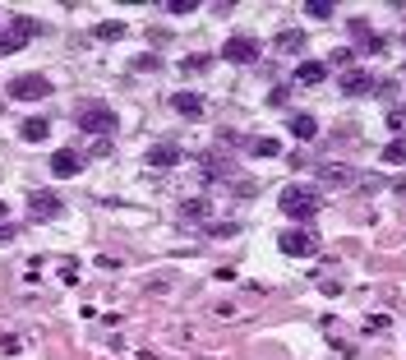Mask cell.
Here are the masks:
<instances>
[{"label": "cell", "mask_w": 406, "mask_h": 360, "mask_svg": "<svg viewBox=\"0 0 406 360\" xmlns=\"http://www.w3.org/2000/svg\"><path fill=\"white\" fill-rule=\"evenodd\" d=\"M277 250L291 259H309L318 250V236H309L305 227H286V231H277Z\"/></svg>", "instance_id": "obj_3"}, {"label": "cell", "mask_w": 406, "mask_h": 360, "mask_svg": "<svg viewBox=\"0 0 406 360\" xmlns=\"http://www.w3.org/2000/svg\"><path fill=\"white\" fill-rule=\"evenodd\" d=\"M245 148L254 153V158H277V153H282V143H277V139H249Z\"/></svg>", "instance_id": "obj_19"}, {"label": "cell", "mask_w": 406, "mask_h": 360, "mask_svg": "<svg viewBox=\"0 0 406 360\" xmlns=\"http://www.w3.org/2000/svg\"><path fill=\"white\" fill-rule=\"evenodd\" d=\"M14 236H19V231L9 227V222H0V245H9V240H14Z\"/></svg>", "instance_id": "obj_28"}, {"label": "cell", "mask_w": 406, "mask_h": 360, "mask_svg": "<svg viewBox=\"0 0 406 360\" xmlns=\"http://www.w3.org/2000/svg\"><path fill=\"white\" fill-rule=\"evenodd\" d=\"M171 111H176V115H203V97L189 93V88H180V93H171Z\"/></svg>", "instance_id": "obj_14"}, {"label": "cell", "mask_w": 406, "mask_h": 360, "mask_svg": "<svg viewBox=\"0 0 406 360\" xmlns=\"http://www.w3.org/2000/svg\"><path fill=\"white\" fill-rule=\"evenodd\" d=\"M305 14H314L318 24H323V19H333V5H328V0H309V5H305Z\"/></svg>", "instance_id": "obj_23"}, {"label": "cell", "mask_w": 406, "mask_h": 360, "mask_svg": "<svg viewBox=\"0 0 406 360\" xmlns=\"http://www.w3.org/2000/svg\"><path fill=\"white\" fill-rule=\"evenodd\" d=\"M83 171V158L74 148H56V158H51V176H61V180H70V176H79Z\"/></svg>", "instance_id": "obj_9"}, {"label": "cell", "mask_w": 406, "mask_h": 360, "mask_svg": "<svg viewBox=\"0 0 406 360\" xmlns=\"http://www.w3.org/2000/svg\"><path fill=\"white\" fill-rule=\"evenodd\" d=\"M125 33H130V28H125L120 19H106V24H98V28H93V37H98V42H120Z\"/></svg>", "instance_id": "obj_18"}, {"label": "cell", "mask_w": 406, "mask_h": 360, "mask_svg": "<svg viewBox=\"0 0 406 360\" xmlns=\"http://www.w3.org/2000/svg\"><path fill=\"white\" fill-rule=\"evenodd\" d=\"M19 351V337H0V356H14Z\"/></svg>", "instance_id": "obj_27"}, {"label": "cell", "mask_w": 406, "mask_h": 360, "mask_svg": "<svg viewBox=\"0 0 406 360\" xmlns=\"http://www.w3.org/2000/svg\"><path fill=\"white\" fill-rule=\"evenodd\" d=\"M46 93H51V79H46V74H19V79H9V97H14V102H42Z\"/></svg>", "instance_id": "obj_5"}, {"label": "cell", "mask_w": 406, "mask_h": 360, "mask_svg": "<svg viewBox=\"0 0 406 360\" xmlns=\"http://www.w3.org/2000/svg\"><path fill=\"white\" fill-rule=\"evenodd\" d=\"M383 162H388V167H402L406 162V139H392L388 148H383Z\"/></svg>", "instance_id": "obj_20"}, {"label": "cell", "mask_w": 406, "mask_h": 360, "mask_svg": "<svg viewBox=\"0 0 406 360\" xmlns=\"http://www.w3.org/2000/svg\"><path fill=\"white\" fill-rule=\"evenodd\" d=\"M180 70H185V74H199V70H208V56H189V61L180 65Z\"/></svg>", "instance_id": "obj_24"}, {"label": "cell", "mask_w": 406, "mask_h": 360, "mask_svg": "<svg viewBox=\"0 0 406 360\" xmlns=\"http://www.w3.org/2000/svg\"><path fill=\"white\" fill-rule=\"evenodd\" d=\"M5 212H9V208H5V203H0V222H5Z\"/></svg>", "instance_id": "obj_30"}, {"label": "cell", "mask_w": 406, "mask_h": 360, "mask_svg": "<svg viewBox=\"0 0 406 360\" xmlns=\"http://www.w3.org/2000/svg\"><path fill=\"white\" fill-rule=\"evenodd\" d=\"M222 56H227L231 65H254V61H259V42H254L249 33H236V37H227Z\"/></svg>", "instance_id": "obj_7"}, {"label": "cell", "mask_w": 406, "mask_h": 360, "mask_svg": "<svg viewBox=\"0 0 406 360\" xmlns=\"http://www.w3.org/2000/svg\"><path fill=\"white\" fill-rule=\"evenodd\" d=\"M277 51H286V56L305 51V33L301 28H282V33H277Z\"/></svg>", "instance_id": "obj_16"}, {"label": "cell", "mask_w": 406, "mask_h": 360, "mask_svg": "<svg viewBox=\"0 0 406 360\" xmlns=\"http://www.w3.org/2000/svg\"><path fill=\"white\" fill-rule=\"evenodd\" d=\"M176 162H180V148H176V143H152V148H148V167H152V171H171Z\"/></svg>", "instance_id": "obj_10"}, {"label": "cell", "mask_w": 406, "mask_h": 360, "mask_svg": "<svg viewBox=\"0 0 406 360\" xmlns=\"http://www.w3.org/2000/svg\"><path fill=\"white\" fill-rule=\"evenodd\" d=\"M180 217H189V222H208V217H212V203H208V199H185V203H180Z\"/></svg>", "instance_id": "obj_17"}, {"label": "cell", "mask_w": 406, "mask_h": 360, "mask_svg": "<svg viewBox=\"0 0 406 360\" xmlns=\"http://www.w3.org/2000/svg\"><path fill=\"white\" fill-rule=\"evenodd\" d=\"M286 102H291V93H286V88H273V93H268V106H286Z\"/></svg>", "instance_id": "obj_25"}, {"label": "cell", "mask_w": 406, "mask_h": 360, "mask_svg": "<svg viewBox=\"0 0 406 360\" xmlns=\"http://www.w3.org/2000/svg\"><path fill=\"white\" fill-rule=\"evenodd\" d=\"M277 208L296 222H309L318 212V190H309V185H286V190L277 194Z\"/></svg>", "instance_id": "obj_1"}, {"label": "cell", "mask_w": 406, "mask_h": 360, "mask_svg": "<svg viewBox=\"0 0 406 360\" xmlns=\"http://www.w3.org/2000/svg\"><path fill=\"white\" fill-rule=\"evenodd\" d=\"M318 180L323 185H355L360 176H355L351 167H342V162H323V167H318Z\"/></svg>", "instance_id": "obj_13"}, {"label": "cell", "mask_w": 406, "mask_h": 360, "mask_svg": "<svg viewBox=\"0 0 406 360\" xmlns=\"http://www.w3.org/2000/svg\"><path fill=\"white\" fill-rule=\"evenodd\" d=\"M162 9H167V14H194V9H199V0H167Z\"/></svg>", "instance_id": "obj_22"}, {"label": "cell", "mask_w": 406, "mask_h": 360, "mask_svg": "<svg viewBox=\"0 0 406 360\" xmlns=\"http://www.w3.org/2000/svg\"><path fill=\"white\" fill-rule=\"evenodd\" d=\"M203 236H217V240H231V236H240V227H236V222H212V227H203Z\"/></svg>", "instance_id": "obj_21"}, {"label": "cell", "mask_w": 406, "mask_h": 360, "mask_svg": "<svg viewBox=\"0 0 406 360\" xmlns=\"http://www.w3.org/2000/svg\"><path fill=\"white\" fill-rule=\"evenodd\" d=\"M115 125H120V120H115V111L106 102H83L79 106V130L88 134V139H111Z\"/></svg>", "instance_id": "obj_2"}, {"label": "cell", "mask_w": 406, "mask_h": 360, "mask_svg": "<svg viewBox=\"0 0 406 360\" xmlns=\"http://www.w3.org/2000/svg\"><path fill=\"white\" fill-rule=\"evenodd\" d=\"M61 212H65L61 194H51V190H33V194H28V217H33V222H56Z\"/></svg>", "instance_id": "obj_6"}, {"label": "cell", "mask_w": 406, "mask_h": 360, "mask_svg": "<svg viewBox=\"0 0 406 360\" xmlns=\"http://www.w3.org/2000/svg\"><path fill=\"white\" fill-rule=\"evenodd\" d=\"M37 37V19H28V14H14L9 19V28L0 33V51H24L28 42Z\"/></svg>", "instance_id": "obj_4"}, {"label": "cell", "mask_w": 406, "mask_h": 360, "mask_svg": "<svg viewBox=\"0 0 406 360\" xmlns=\"http://www.w3.org/2000/svg\"><path fill=\"white\" fill-rule=\"evenodd\" d=\"M392 190H397V194H406V176H397V180H392Z\"/></svg>", "instance_id": "obj_29"}, {"label": "cell", "mask_w": 406, "mask_h": 360, "mask_svg": "<svg viewBox=\"0 0 406 360\" xmlns=\"http://www.w3.org/2000/svg\"><path fill=\"white\" fill-rule=\"evenodd\" d=\"M291 134H296V139H301V143L318 139V120H314V115H309V111H296V115H291Z\"/></svg>", "instance_id": "obj_15"}, {"label": "cell", "mask_w": 406, "mask_h": 360, "mask_svg": "<svg viewBox=\"0 0 406 360\" xmlns=\"http://www.w3.org/2000/svg\"><path fill=\"white\" fill-rule=\"evenodd\" d=\"M402 42H406V33H402Z\"/></svg>", "instance_id": "obj_31"}, {"label": "cell", "mask_w": 406, "mask_h": 360, "mask_svg": "<svg viewBox=\"0 0 406 360\" xmlns=\"http://www.w3.org/2000/svg\"><path fill=\"white\" fill-rule=\"evenodd\" d=\"M342 93L346 97H370V93H379V79L365 74V70H346L342 74Z\"/></svg>", "instance_id": "obj_8"}, {"label": "cell", "mask_w": 406, "mask_h": 360, "mask_svg": "<svg viewBox=\"0 0 406 360\" xmlns=\"http://www.w3.org/2000/svg\"><path fill=\"white\" fill-rule=\"evenodd\" d=\"M46 134H51V120H42V115L19 120V139H24V143H46Z\"/></svg>", "instance_id": "obj_12"}, {"label": "cell", "mask_w": 406, "mask_h": 360, "mask_svg": "<svg viewBox=\"0 0 406 360\" xmlns=\"http://www.w3.org/2000/svg\"><path fill=\"white\" fill-rule=\"evenodd\" d=\"M388 130H392V134L406 130V111H392V115H388Z\"/></svg>", "instance_id": "obj_26"}, {"label": "cell", "mask_w": 406, "mask_h": 360, "mask_svg": "<svg viewBox=\"0 0 406 360\" xmlns=\"http://www.w3.org/2000/svg\"><path fill=\"white\" fill-rule=\"evenodd\" d=\"M323 79H328V65L323 61H301V65H296V83H301V88H318Z\"/></svg>", "instance_id": "obj_11"}]
</instances>
